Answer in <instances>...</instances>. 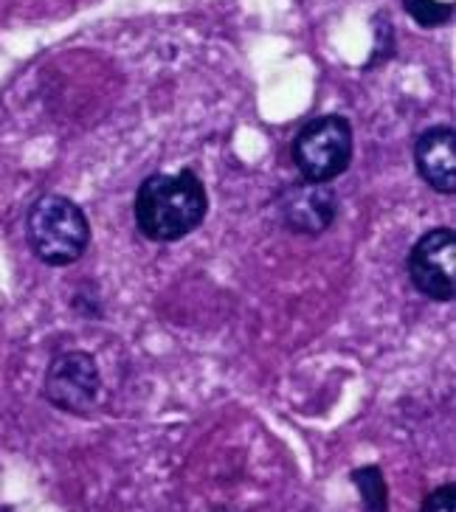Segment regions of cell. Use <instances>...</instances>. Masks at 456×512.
I'll use <instances>...</instances> for the list:
<instances>
[{
    "label": "cell",
    "instance_id": "6da1fadb",
    "mask_svg": "<svg viewBox=\"0 0 456 512\" xmlns=\"http://www.w3.org/2000/svg\"><path fill=\"white\" fill-rule=\"evenodd\" d=\"M209 197L192 169L152 175L136 195V226L152 242H178L206 220Z\"/></svg>",
    "mask_w": 456,
    "mask_h": 512
},
{
    "label": "cell",
    "instance_id": "7a4b0ae2",
    "mask_svg": "<svg viewBox=\"0 0 456 512\" xmlns=\"http://www.w3.org/2000/svg\"><path fill=\"white\" fill-rule=\"evenodd\" d=\"M26 234L31 251L40 262L51 268H65L88 251L91 223L74 200L62 195H43L29 209Z\"/></svg>",
    "mask_w": 456,
    "mask_h": 512
},
{
    "label": "cell",
    "instance_id": "3957f363",
    "mask_svg": "<svg viewBox=\"0 0 456 512\" xmlns=\"http://www.w3.org/2000/svg\"><path fill=\"white\" fill-rule=\"evenodd\" d=\"M355 152L352 124L344 116H319L307 121L293 138V164L302 181L330 183L347 172Z\"/></svg>",
    "mask_w": 456,
    "mask_h": 512
},
{
    "label": "cell",
    "instance_id": "277c9868",
    "mask_svg": "<svg viewBox=\"0 0 456 512\" xmlns=\"http://www.w3.org/2000/svg\"><path fill=\"white\" fill-rule=\"evenodd\" d=\"M102 392L99 366L88 352H62L48 363L43 394L54 408L65 414H88Z\"/></svg>",
    "mask_w": 456,
    "mask_h": 512
},
{
    "label": "cell",
    "instance_id": "5b68a950",
    "mask_svg": "<svg viewBox=\"0 0 456 512\" xmlns=\"http://www.w3.org/2000/svg\"><path fill=\"white\" fill-rule=\"evenodd\" d=\"M411 285L434 302H454L456 296V234L451 228H431L414 242L409 254Z\"/></svg>",
    "mask_w": 456,
    "mask_h": 512
},
{
    "label": "cell",
    "instance_id": "8992f818",
    "mask_svg": "<svg viewBox=\"0 0 456 512\" xmlns=\"http://www.w3.org/2000/svg\"><path fill=\"white\" fill-rule=\"evenodd\" d=\"M335 211H338V200L333 189H327V183H290L279 195L282 226L293 234L319 237L333 226Z\"/></svg>",
    "mask_w": 456,
    "mask_h": 512
},
{
    "label": "cell",
    "instance_id": "52a82bcc",
    "mask_svg": "<svg viewBox=\"0 0 456 512\" xmlns=\"http://www.w3.org/2000/svg\"><path fill=\"white\" fill-rule=\"evenodd\" d=\"M414 166L420 178L440 195L456 192V133L454 127H431L414 144Z\"/></svg>",
    "mask_w": 456,
    "mask_h": 512
},
{
    "label": "cell",
    "instance_id": "ba28073f",
    "mask_svg": "<svg viewBox=\"0 0 456 512\" xmlns=\"http://www.w3.org/2000/svg\"><path fill=\"white\" fill-rule=\"evenodd\" d=\"M352 482L361 490L366 512H389V493H386V482L380 467L366 465L352 470Z\"/></svg>",
    "mask_w": 456,
    "mask_h": 512
},
{
    "label": "cell",
    "instance_id": "9c48e42d",
    "mask_svg": "<svg viewBox=\"0 0 456 512\" xmlns=\"http://www.w3.org/2000/svg\"><path fill=\"white\" fill-rule=\"evenodd\" d=\"M403 9L423 29L445 26L454 17V3H442V0H403Z\"/></svg>",
    "mask_w": 456,
    "mask_h": 512
},
{
    "label": "cell",
    "instance_id": "30bf717a",
    "mask_svg": "<svg viewBox=\"0 0 456 512\" xmlns=\"http://www.w3.org/2000/svg\"><path fill=\"white\" fill-rule=\"evenodd\" d=\"M420 512H456V484H442L423 501Z\"/></svg>",
    "mask_w": 456,
    "mask_h": 512
}]
</instances>
